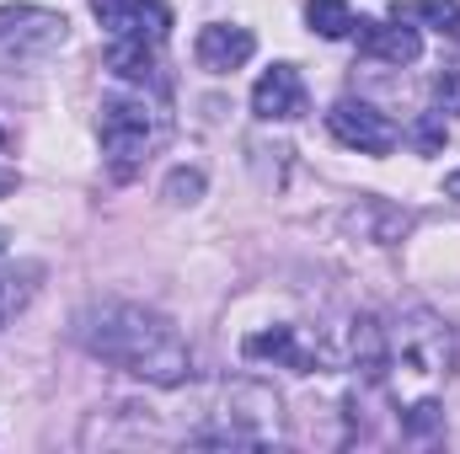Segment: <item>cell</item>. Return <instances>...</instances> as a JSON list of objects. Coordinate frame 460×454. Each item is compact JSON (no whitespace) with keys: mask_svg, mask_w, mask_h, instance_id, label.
Segmentation results:
<instances>
[{"mask_svg":"<svg viewBox=\"0 0 460 454\" xmlns=\"http://www.w3.org/2000/svg\"><path fill=\"white\" fill-rule=\"evenodd\" d=\"M16 193V171H0V198H11Z\"/></svg>","mask_w":460,"mask_h":454,"instance_id":"21","label":"cell"},{"mask_svg":"<svg viewBox=\"0 0 460 454\" xmlns=\"http://www.w3.org/2000/svg\"><path fill=\"white\" fill-rule=\"evenodd\" d=\"M439 144H445V113H429L423 123H418V150H423V155H434Z\"/></svg>","mask_w":460,"mask_h":454,"instance_id":"19","label":"cell"},{"mask_svg":"<svg viewBox=\"0 0 460 454\" xmlns=\"http://www.w3.org/2000/svg\"><path fill=\"white\" fill-rule=\"evenodd\" d=\"M305 22L322 38H348L353 32V5L348 0H305Z\"/></svg>","mask_w":460,"mask_h":454,"instance_id":"16","label":"cell"},{"mask_svg":"<svg viewBox=\"0 0 460 454\" xmlns=\"http://www.w3.org/2000/svg\"><path fill=\"white\" fill-rule=\"evenodd\" d=\"M391 16L407 22V27H429V32L460 43V5L456 0H391Z\"/></svg>","mask_w":460,"mask_h":454,"instance_id":"13","label":"cell"},{"mask_svg":"<svg viewBox=\"0 0 460 454\" xmlns=\"http://www.w3.org/2000/svg\"><path fill=\"white\" fill-rule=\"evenodd\" d=\"M75 337H81V347L92 358L113 363V369L155 385V390H177V385L193 380V347H188V337L161 310H145L134 300L86 305L75 316Z\"/></svg>","mask_w":460,"mask_h":454,"instance_id":"1","label":"cell"},{"mask_svg":"<svg viewBox=\"0 0 460 454\" xmlns=\"http://www.w3.org/2000/svg\"><path fill=\"white\" fill-rule=\"evenodd\" d=\"M0 251H5V230H0Z\"/></svg>","mask_w":460,"mask_h":454,"instance_id":"22","label":"cell"},{"mask_svg":"<svg viewBox=\"0 0 460 454\" xmlns=\"http://www.w3.org/2000/svg\"><path fill=\"white\" fill-rule=\"evenodd\" d=\"M450 369H456V337L434 310H412L396 321V332L385 342V380L396 385L402 406L434 396Z\"/></svg>","mask_w":460,"mask_h":454,"instance_id":"2","label":"cell"},{"mask_svg":"<svg viewBox=\"0 0 460 454\" xmlns=\"http://www.w3.org/2000/svg\"><path fill=\"white\" fill-rule=\"evenodd\" d=\"M108 70H118V75L134 81V86H150V81H155V43L113 38V48H108Z\"/></svg>","mask_w":460,"mask_h":454,"instance_id":"15","label":"cell"},{"mask_svg":"<svg viewBox=\"0 0 460 454\" xmlns=\"http://www.w3.org/2000/svg\"><path fill=\"white\" fill-rule=\"evenodd\" d=\"M445 198H456V204H460V171H450V177H445Z\"/></svg>","mask_w":460,"mask_h":454,"instance_id":"20","label":"cell"},{"mask_svg":"<svg viewBox=\"0 0 460 454\" xmlns=\"http://www.w3.org/2000/svg\"><path fill=\"white\" fill-rule=\"evenodd\" d=\"M434 108L439 113H460V70H439L434 75Z\"/></svg>","mask_w":460,"mask_h":454,"instance_id":"18","label":"cell"},{"mask_svg":"<svg viewBox=\"0 0 460 454\" xmlns=\"http://www.w3.org/2000/svg\"><path fill=\"white\" fill-rule=\"evenodd\" d=\"M385 342H391V327H380V316H353L348 321V369L358 380H385Z\"/></svg>","mask_w":460,"mask_h":454,"instance_id":"12","label":"cell"},{"mask_svg":"<svg viewBox=\"0 0 460 454\" xmlns=\"http://www.w3.org/2000/svg\"><path fill=\"white\" fill-rule=\"evenodd\" d=\"M252 113L262 123H289V118L305 113V81L295 65H273L262 70V81L252 86Z\"/></svg>","mask_w":460,"mask_h":454,"instance_id":"9","label":"cell"},{"mask_svg":"<svg viewBox=\"0 0 460 454\" xmlns=\"http://www.w3.org/2000/svg\"><path fill=\"white\" fill-rule=\"evenodd\" d=\"M97 139H102V155L118 171H128L134 161H145L161 144V113L145 97H134V92H113V97H102Z\"/></svg>","mask_w":460,"mask_h":454,"instance_id":"4","label":"cell"},{"mask_svg":"<svg viewBox=\"0 0 460 454\" xmlns=\"http://www.w3.org/2000/svg\"><path fill=\"white\" fill-rule=\"evenodd\" d=\"M38 278L43 267L38 262H22V267H0V332L27 310V300L38 294Z\"/></svg>","mask_w":460,"mask_h":454,"instance_id":"14","label":"cell"},{"mask_svg":"<svg viewBox=\"0 0 460 454\" xmlns=\"http://www.w3.org/2000/svg\"><path fill=\"white\" fill-rule=\"evenodd\" d=\"M193 54H199V65L209 75H230V70H241L257 54V38L246 27H235V22H209V27H199Z\"/></svg>","mask_w":460,"mask_h":454,"instance_id":"10","label":"cell"},{"mask_svg":"<svg viewBox=\"0 0 460 454\" xmlns=\"http://www.w3.org/2000/svg\"><path fill=\"white\" fill-rule=\"evenodd\" d=\"M70 22L49 5H0V70L43 65L65 48Z\"/></svg>","mask_w":460,"mask_h":454,"instance_id":"5","label":"cell"},{"mask_svg":"<svg viewBox=\"0 0 460 454\" xmlns=\"http://www.w3.org/2000/svg\"><path fill=\"white\" fill-rule=\"evenodd\" d=\"M353 38L369 59H385V65H418V54H423L418 27H407L396 16L391 22H353Z\"/></svg>","mask_w":460,"mask_h":454,"instance_id":"11","label":"cell"},{"mask_svg":"<svg viewBox=\"0 0 460 454\" xmlns=\"http://www.w3.org/2000/svg\"><path fill=\"white\" fill-rule=\"evenodd\" d=\"M241 353L257 358V363H284L295 374L322 369V342H311L300 327H262V332H252V337L241 342Z\"/></svg>","mask_w":460,"mask_h":454,"instance_id":"8","label":"cell"},{"mask_svg":"<svg viewBox=\"0 0 460 454\" xmlns=\"http://www.w3.org/2000/svg\"><path fill=\"white\" fill-rule=\"evenodd\" d=\"M279 396L257 380H230L215 390V401L199 412V428H188L193 444H209V450H262L279 439Z\"/></svg>","mask_w":460,"mask_h":454,"instance_id":"3","label":"cell"},{"mask_svg":"<svg viewBox=\"0 0 460 454\" xmlns=\"http://www.w3.org/2000/svg\"><path fill=\"white\" fill-rule=\"evenodd\" d=\"M161 193H166V204H199V198H204V171H182V166H177Z\"/></svg>","mask_w":460,"mask_h":454,"instance_id":"17","label":"cell"},{"mask_svg":"<svg viewBox=\"0 0 460 454\" xmlns=\"http://www.w3.org/2000/svg\"><path fill=\"white\" fill-rule=\"evenodd\" d=\"M327 128H332V139L338 144H348V150H358V155H391L396 150V123L385 113H375L369 102H338L332 113H327Z\"/></svg>","mask_w":460,"mask_h":454,"instance_id":"6","label":"cell"},{"mask_svg":"<svg viewBox=\"0 0 460 454\" xmlns=\"http://www.w3.org/2000/svg\"><path fill=\"white\" fill-rule=\"evenodd\" d=\"M0 144H5V128H0Z\"/></svg>","mask_w":460,"mask_h":454,"instance_id":"23","label":"cell"},{"mask_svg":"<svg viewBox=\"0 0 460 454\" xmlns=\"http://www.w3.org/2000/svg\"><path fill=\"white\" fill-rule=\"evenodd\" d=\"M92 11L113 38H128V43H155L161 48V38L172 27V11L161 0H92Z\"/></svg>","mask_w":460,"mask_h":454,"instance_id":"7","label":"cell"}]
</instances>
